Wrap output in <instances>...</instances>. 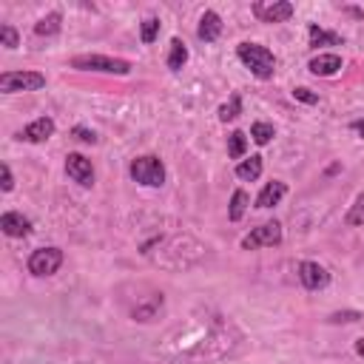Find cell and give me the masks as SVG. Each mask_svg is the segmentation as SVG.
<instances>
[{
	"mask_svg": "<svg viewBox=\"0 0 364 364\" xmlns=\"http://www.w3.org/2000/svg\"><path fill=\"white\" fill-rule=\"evenodd\" d=\"M308 68H310V75H316V77H333L336 71L341 68V57L339 54H319V57H313L310 63H308Z\"/></svg>",
	"mask_w": 364,
	"mask_h": 364,
	"instance_id": "4fadbf2b",
	"label": "cell"
},
{
	"mask_svg": "<svg viewBox=\"0 0 364 364\" xmlns=\"http://www.w3.org/2000/svg\"><path fill=\"white\" fill-rule=\"evenodd\" d=\"M358 319H364L358 310H339V313L330 316L333 325H350V322H358Z\"/></svg>",
	"mask_w": 364,
	"mask_h": 364,
	"instance_id": "83f0119b",
	"label": "cell"
},
{
	"mask_svg": "<svg viewBox=\"0 0 364 364\" xmlns=\"http://www.w3.org/2000/svg\"><path fill=\"white\" fill-rule=\"evenodd\" d=\"M287 194V185L282 182V180H273V182H268L262 191H259V196H256V208H273V205H279V199Z\"/></svg>",
	"mask_w": 364,
	"mask_h": 364,
	"instance_id": "5bb4252c",
	"label": "cell"
},
{
	"mask_svg": "<svg viewBox=\"0 0 364 364\" xmlns=\"http://www.w3.org/2000/svg\"><path fill=\"white\" fill-rule=\"evenodd\" d=\"M350 128L364 139V117H361V120H353V123H350Z\"/></svg>",
	"mask_w": 364,
	"mask_h": 364,
	"instance_id": "4dcf8cb0",
	"label": "cell"
},
{
	"mask_svg": "<svg viewBox=\"0 0 364 364\" xmlns=\"http://www.w3.org/2000/svg\"><path fill=\"white\" fill-rule=\"evenodd\" d=\"M253 15L262 23H284L294 18V4L290 0H276V4H253Z\"/></svg>",
	"mask_w": 364,
	"mask_h": 364,
	"instance_id": "ba28073f",
	"label": "cell"
},
{
	"mask_svg": "<svg viewBox=\"0 0 364 364\" xmlns=\"http://www.w3.org/2000/svg\"><path fill=\"white\" fill-rule=\"evenodd\" d=\"M294 100H299V103H305V106H316V103H319V94L310 92V89H305V86H296V89H294Z\"/></svg>",
	"mask_w": 364,
	"mask_h": 364,
	"instance_id": "4316f807",
	"label": "cell"
},
{
	"mask_svg": "<svg viewBox=\"0 0 364 364\" xmlns=\"http://www.w3.org/2000/svg\"><path fill=\"white\" fill-rule=\"evenodd\" d=\"M0 228H4L6 237H15V239H23V237L32 234V222L18 211H6L4 216H0Z\"/></svg>",
	"mask_w": 364,
	"mask_h": 364,
	"instance_id": "8fae6325",
	"label": "cell"
},
{
	"mask_svg": "<svg viewBox=\"0 0 364 364\" xmlns=\"http://www.w3.org/2000/svg\"><path fill=\"white\" fill-rule=\"evenodd\" d=\"M128 174H131V180H134V182L149 185V188H160V185H165V165H163V160H160V157H154V154H145V157L131 160Z\"/></svg>",
	"mask_w": 364,
	"mask_h": 364,
	"instance_id": "7a4b0ae2",
	"label": "cell"
},
{
	"mask_svg": "<svg viewBox=\"0 0 364 364\" xmlns=\"http://www.w3.org/2000/svg\"><path fill=\"white\" fill-rule=\"evenodd\" d=\"M356 356H361V358H364V336L356 341Z\"/></svg>",
	"mask_w": 364,
	"mask_h": 364,
	"instance_id": "1f68e13d",
	"label": "cell"
},
{
	"mask_svg": "<svg viewBox=\"0 0 364 364\" xmlns=\"http://www.w3.org/2000/svg\"><path fill=\"white\" fill-rule=\"evenodd\" d=\"M65 174L75 180L77 185H83V188H92L94 185V165L83 154H68L65 157Z\"/></svg>",
	"mask_w": 364,
	"mask_h": 364,
	"instance_id": "52a82bcc",
	"label": "cell"
},
{
	"mask_svg": "<svg viewBox=\"0 0 364 364\" xmlns=\"http://www.w3.org/2000/svg\"><path fill=\"white\" fill-rule=\"evenodd\" d=\"M222 34V18L216 15V12H205L202 18H199V26H196V37L199 40H205V43H213L216 37Z\"/></svg>",
	"mask_w": 364,
	"mask_h": 364,
	"instance_id": "7c38bea8",
	"label": "cell"
},
{
	"mask_svg": "<svg viewBox=\"0 0 364 364\" xmlns=\"http://www.w3.org/2000/svg\"><path fill=\"white\" fill-rule=\"evenodd\" d=\"M248 194L242 191V188H237L234 194H231V208H228V216H231V222H239L242 216H245V211H248Z\"/></svg>",
	"mask_w": 364,
	"mask_h": 364,
	"instance_id": "ac0fdd59",
	"label": "cell"
},
{
	"mask_svg": "<svg viewBox=\"0 0 364 364\" xmlns=\"http://www.w3.org/2000/svg\"><path fill=\"white\" fill-rule=\"evenodd\" d=\"M216 114H220V120H222V123L237 120V117L242 114V94H239V92H234V94H231V100H228L225 106H220V111H216Z\"/></svg>",
	"mask_w": 364,
	"mask_h": 364,
	"instance_id": "ffe728a7",
	"label": "cell"
},
{
	"mask_svg": "<svg viewBox=\"0 0 364 364\" xmlns=\"http://www.w3.org/2000/svg\"><path fill=\"white\" fill-rule=\"evenodd\" d=\"M60 265H63V251L60 248H37L26 262L32 276H54L60 270Z\"/></svg>",
	"mask_w": 364,
	"mask_h": 364,
	"instance_id": "5b68a950",
	"label": "cell"
},
{
	"mask_svg": "<svg viewBox=\"0 0 364 364\" xmlns=\"http://www.w3.org/2000/svg\"><path fill=\"white\" fill-rule=\"evenodd\" d=\"M185 63H188V49H185V43L180 37H174L171 40V49H168V68L171 71H180Z\"/></svg>",
	"mask_w": 364,
	"mask_h": 364,
	"instance_id": "e0dca14e",
	"label": "cell"
},
{
	"mask_svg": "<svg viewBox=\"0 0 364 364\" xmlns=\"http://www.w3.org/2000/svg\"><path fill=\"white\" fill-rule=\"evenodd\" d=\"M0 174H4V182H0V188H4V191L9 194V191L15 188V177H12V168H9L6 163H4V165H0Z\"/></svg>",
	"mask_w": 364,
	"mask_h": 364,
	"instance_id": "f546056e",
	"label": "cell"
},
{
	"mask_svg": "<svg viewBox=\"0 0 364 364\" xmlns=\"http://www.w3.org/2000/svg\"><path fill=\"white\" fill-rule=\"evenodd\" d=\"M259 174H262V157H251V160H242L237 165V177L245 180V182L259 180Z\"/></svg>",
	"mask_w": 364,
	"mask_h": 364,
	"instance_id": "d6986e66",
	"label": "cell"
},
{
	"mask_svg": "<svg viewBox=\"0 0 364 364\" xmlns=\"http://www.w3.org/2000/svg\"><path fill=\"white\" fill-rule=\"evenodd\" d=\"M251 137H253L256 145H268V142L276 137V128H273L270 123H262V120H259V123L251 125Z\"/></svg>",
	"mask_w": 364,
	"mask_h": 364,
	"instance_id": "7402d4cb",
	"label": "cell"
},
{
	"mask_svg": "<svg viewBox=\"0 0 364 364\" xmlns=\"http://www.w3.org/2000/svg\"><path fill=\"white\" fill-rule=\"evenodd\" d=\"M51 134H54V120H51V117H37L34 123H29V125L18 134V139L32 142V145H40V142H46Z\"/></svg>",
	"mask_w": 364,
	"mask_h": 364,
	"instance_id": "30bf717a",
	"label": "cell"
},
{
	"mask_svg": "<svg viewBox=\"0 0 364 364\" xmlns=\"http://www.w3.org/2000/svg\"><path fill=\"white\" fill-rule=\"evenodd\" d=\"M71 137H75V139H80V142H97V134L92 131V128H86V125H75V128H71Z\"/></svg>",
	"mask_w": 364,
	"mask_h": 364,
	"instance_id": "f1b7e54d",
	"label": "cell"
},
{
	"mask_svg": "<svg viewBox=\"0 0 364 364\" xmlns=\"http://www.w3.org/2000/svg\"><path fill=\"white\" fill-rule=\"evenodd\" d=\"M237 57L245 63V68L251 71L253 77H259V80H270L273 77V71H276V57H273V51L268 49V46H262V43H239L237 46Z\"/></svg>",
	"mask_w": 364,
	"mask_h": 364,
	"instance_id": "6da1fadb",
	"label": "cell"
},
{
	"mask_svg": "<svg viewBox=\"0 0 364 364\" xmlns=\"http://www.w3.org/2000/svg\"><path fill=\"white\" fill-rule=\"evenodd\" d=\"M0 43H4L6 49H18V46H20V34H18V29H15V26H9V23H4V26H0Z\"/></svg>",
	"mask_w": 364,
	"mask_h": 364,
	"instance_id": "484cf974",
	"label": "cell"
},
{
	"mask_svg": "<svg viewBox=\"0 0 364 364\" xmlns=\"http://www.w3.org/2000/svg\"><path fill=\"white\" fill-rule=\"evenodd\" d=\"M163 308V294L151 299V305H145V308H134V319L137 322H151L157 316V310Z\"/></svg>",
	"mask_w": 364,
	"mask_h": 364,
	"instance_id": "603a6c76",
	"label": "cell"
},
{
	"mask_svg": "<svg viewBox=\"0 0 364 364\" xmlns=\"http://www.w3.org/2000/svg\"><path fill=\"white\" fill-rule=\"evenodd\" d=\"M282 242V225L276 220L253 228L245 239H242V251H259V248H273Z\"/></svg>",
	"mask_w": 364,
	"mask_h": 364,
	"instance_id": "8992f818",
	"label": "cell"
},
{
	"mask_svg": "<svg viewBox=\"0 0 364 364\" xmlns=\"http://www.w3.org/2000/svg\"><path fill=\"white\" fill-rule=\"evenodd\" d=\"M60 26H63V15L60 12H49L46 18H40L34 23V34L37 37H54L60 32Z\"/></svg>",
	"mask_w": 364,
	"mask_h": 364,
	"instance_id": "2e32d148",
	"label": "cell"
},
{
	"mask_svg": "<svg viewBox=\"0 0 364 364\" xmlns=\"http://www.w3.org/2000/svg\"><path fill=\"white\" fill-rule=\"evenodd\" d=\"M245 151H248V137H245V131H231V137H228V154H231L234 160H242Z\"/></svg>",
	"mask_w": 364,
	"mask_h": 364,
	"instance_id": "44dd1931",
	"label": "cell"
},
{
	"mask_svg": "<svg viewBox=\"0 0 364 364\" xmlns=\"http://www.w3.org/2000/svg\"><path fill=\"white\" fill-rule=\"evenodd\" d=\"M46 86V75L40 71H4L0 75V92L20 94V92H40Z\"/></svg>",
	"mask_w": 364,
	"mask_h": 364,
	"instance_id": "277c9868",
	"label": "cell"
},
{
	"mask_svg": "<svg viewBox=\"0 0 364 364\" xmlns=\"http://www.w3.org/2000/svg\"><path fill=\"white\" fill-rule=\"evenodd\" d=\"M71 68H77V71H103V75L125 77L131 71V63L120 60V57H106V54H80V57L71 60Z\"/></svg>",
	"mask_w": 364,
	"mask_h": 364,
	"instance_id": "3957f363",
	"label": "cell"
},
{
	"mask_svg": "<svg viewBox=\"0 0 364 364\" xmlns=\"http://www.w3.org/2000/svg\"><path fill=\"white\" fill-rule=\"evenodd\" d=\"M308 34H310V49H319V46H344V37L341 34L327 32V29H322L316 23H310Z\"/></svg>",
	"mask_w": 364,
	"mask_h": 364,
	"instance_id": "9a60e30c",
	"label": "cell"
},
{
	"mask_svg": "<svg viewBox=\"0 0 364 364\" xmlns=\"http://www.w3.org/2000/svg\"><path fill=\"white\" fill-rule=\"evenodd\" d=\"M299 282L308 287V290H322L330 284V273L327 268H322L319 262H302L299 265Z\"/></svg>",
	"mask_w": 364,
	"mask_h": 364,
	"instance_id": "9c48e42d",
	"label": "cell"
},
{
	"mask_svg": "<svg viewBox=\"0 0 364 364\" xmlns=\"http://www.w3.org/2000/svg\"><path fill=\"white\" fill-rule=\"evenodd\" d=\"M160 20L157 18H149V20H142V26H139V40L149 46V43H154L157 40V34H160Z\"/></svg>",
	"mask_w": 364,
	"mask_h": 364,
	"instance_id": "cb8c5ba5",
	"label": "cell"
},
{
	"mask_svg": "<svg viewBox=\"0 0 364 364\" xmlns=\"http://www.w3.org/2000/svg\"><path fill=\"white\" fill-rule=\"evenodd\" d=\"M344 222H347V225H364V194L356 196V202L350 205V211H347V216H344Z\"/></svg>",
	"mask_w": 364,
	"mask_h": 364,
	"instance_id": "d4e9b609",
	"label": "cell"
}]
</instances>
